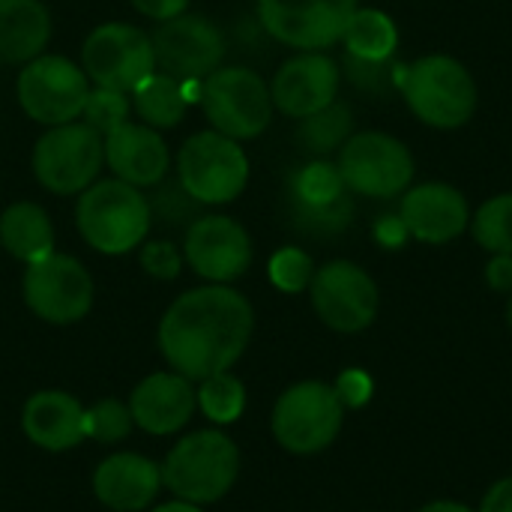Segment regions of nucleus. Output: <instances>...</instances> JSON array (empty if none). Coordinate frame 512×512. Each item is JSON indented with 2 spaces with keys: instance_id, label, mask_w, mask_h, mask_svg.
I'll return each mask as SVG.
<instances>
[{
  "instance_id": "obj_1",
  "label": "nucleus",
  "mask_w": 512,
  "mask_h": 512,
  "mask_svg": "<svg viewBox=\"0 0 512 512\" xmlns=\"http://www.w3.org/2000/svg\"><path fill=\"white\" fill-rule=\"evenodd\" d=\"M255 330L252 303L231 285H201L180 294L159 321V354L189 381H204L246 354Z\"/></svg>"
},
{
  "instance_id": "obj_2",
  "label": "nucleus",
  "mask_w": 512,
  "mask_h": 512,
  "mask_svg": "<svg viewBox=\"0 0 512 512\" xmlns=\"http://www.w3.org/2000/svg\"><path fill=\"white\" fill-rule=\"evenodd\" d=\"M396 87L411 114L441 132L468 126L480 102L471 69L450 54H426L411 66H399Z\"/></svg>"
},
{
  "instance_id": "obj_3",
  "label": "nucleus",
  "mask_w": 512,
  "mask_h": 512,
  "mask_svg": "<svg viewBox=\"0 0 512 512\" xmlns=\"http://www.w3.org/2000/svg\"><path fill=\"white\" fill-rule=\"evenodd\" d=\"M162 486L189 504L207 507L222 501L240 477V450L222 429L183 435L165 456Z\"/></svg>"
},
{
  "instance_id": "obj_4",
  "label": "nucleus",
  "mask_w": 512,
  "mask_h": 512,
  "mask_svg": "<svg viewBox=\"0 0 512 512\" xmlns=\"http://www.w3.org/2000/svg\"><path fill=\"white\" fill-rule=\"evenodd\" d=\"M75 222L87 246L102 255H126L138 249L150 231L153 213L144 192L123 180L90 183L75 207Z\"/></svg>"
},
{
  "instance_id": "obj_5",
  "label": "nucleus",
  "mask_w": 512,
  "mask_h": 512,
  "mask_svg": "<svg viewBox=\"0 0 512 512\" xmlns=\"http://www.w3.org/2000/svg\"><path fill=\"white\" fill-rule=\"evenodd\" d=\"M342 420L345 405L339 402L333 384L300 381L276 399L270 429L282 450L294 456H315L339 438Z\"/></svg>"
},
{
  "instance_id": "obj_6",
  "label": "nucleus",
  "mask_w": 512,
  "mask_h": 512,
  "mask_svg": "<svg viewBox=\"0 0 512 512\" xmlns=\"http://www.w3.org/2000/svg\"><path fill=\"white\" fill-rule=\"evenodd\" d=\"M339 177L348 192L390 201L414 183V153L390 132H354L336 159Z\"/></svg>"
},
{
  "instance_id": "obj_7",
  "label": "nucleus",
  "mask_w": 512,
  "mask_h": 512,
  "mask_svg": "<svg viewBox=\"0 0 512 512\" xmlns=\"http://www.w3.org/2000/svg\"><path fill=\"white\" fill-rule=\"evenodd\" d=\"M177 180L198 204H228L249 183V156L240 141L210 129L192 135L177 156Z\"/></svg>"
},
{
  "instance_id": "obj_8",
  "label": "nucleus",
  "mask_w": 512,
  "mask_h": 512,
  "mask_svg": "<svg viewBox=\"0 0 512 512\" xmlns=\"http://www.w3.org/2000/svg\"><path fill=\"white\" fill-rule=\"evenodd\" d=\"M201 105L213 129L234 141L258 138L270 126L276 108L270 84L246 66H225L210 72L204 78Z\"/></svg>"
},
{
  "instance_id": "obj_9",
  "label": "nucleus",
  "mask_w": 512,
  "mask_h": 512,
  "mask_svg": "<svg viewBox=\"0 0 512 512\" xmlns=\"http://www.w3.org/2000/svg\"><path fill=\"white\" fill-rule=\"evenodd\" d=\"M105 162V138L87 123L51 126L33 147V174L54 195L84 192Z\"/></svg>"
},
{
  "instance_id": "obj_10",
  "label": "nucleus",
  "mask_w": 512,
  "mask_h": 512,
  "mask_svg": "<svg viewBox=\"0 0 512 512\" xmlns=\"http://www.w3.org/2000/svg\"><path fill=\"white\" fill-rule=\"evenodd\" d=\"M81 63L96 87L132 93L156 72V54L150 33L135 24L108 21L96 27L81 48Z\"/></svg>"
},
{
  "instance_id": "obj_11",
  "label": "nucleus",
  "mask_w": 512,
  "mask_h": 512,
  "mask_svg": "<svg viewBox=\"0 0 512 512\" xmlns=\"http://www.w3.org/2000/svg\"><path fill=\"white\" fill-rule=\"evenodd\" d=\"M90 96V78L69 57L39 54L18 75L21 108L45 126H63L81 117Z\"/></svg>"
},
{
  "instance_id": "obj_12",
  "label": "nucleus",
  "mask_w": 512,
  "mask_h": 512,
  "mask_svg": "<svg viewBox=\"0 0 512 512\" xmlns=\"http://www.w3.org/2000/svg\"><path fill=\"white\" fill-rule=\"evenodd\" d=\"M21 291L27 309L48 324H75L93 309V279L72 255L51 252L27 264Z\"/></svg>"
},
{
  "instance_id": "obj_13",
  "label": "nucleus",
  "mask_w": 512,
  "mask_h": 512,
  "mask_svg": "<svg viewBox=\"0 0 512 512\" xmlns=\"http://www.w3.org/2000/svg\"><path fill=\"white\" fill-rule=\"evenodd\" d=\"M309 294L318 318L336 333H363L378 318V285L354 261L339 258L318 267Z\"/></svg>"
},
{
  "instance_id": "obj_14",
  "label": "nucleus",
  "mask_w": 512,
  "mask_h": 512,
  "mask_svg": "<svg viewBox=\"0 0 512 512\" xmlns=\"http://www.w3.org/2000/svg\"><path fill=\"white\" fill-rule=\"evenodd\" d=\"M360 0H258L264 30L300 51H324L342 42Z\"/></svg>"
},
{
  "instance_id": "obj_15",
  "label": "nucleus",
  "mask_w": 512,
  "mask_h": 512,
  "mask_svg": "<svg viewBox=\"0 0 512 512\" xmlns=\"http://www.w3.org/2000/svg\"><path fill=\"white\" fill-rule=\"evenodd\" d=\"M150 42L156 54V69L177 81L207 78L219 69L225 57L222 30L198 12H183L177 18L162 21Z\"/></svg>"
},
{
  "instance_id": "obj_16",
  "label": "nucleus",
  "mask_w": 512,
  "mask_h": 512,
  "mask_svg": "<svg viewBox=\"0 0 512 512\" xmlns=\"http://www.w3.org/2000/svg\"><path fill=\"white\" fill-rule=\"evenodd\" d=\"M183 258L204 282L231 285L252 264V240L231 216H201L186 231Z\"/></svg>"
},
{
  "instance_id": "obj_17",
  "label": "nucleus",
  "mask_w": 512,
  "mask_h": 512,
  "mask_svg": "<svg viewBox=\"0 0 512 512\" xmlns=\"http://www.w3.org/2000/svg\"><path fill=\"white\" fill-rule=\"evenodd\" d=\"M396 216L408 228L411 240H420L429 246L453 243L471 228V204L465 192L441 180H429L417 186L411 183L402 192Z\"/></svg>"
},
{
  "instance_id": "obj_18",
  "label": "nucleus",
  "mask_w": 512,
  "mask_h": 512,
  "mask_svg": "<svg viewBox=\"0 0 512 512\" xmlns=\"http://www.w3.org/2000/svg\"><path fill=\"white\" fill-rule=\"evenodd\" d=\"M339 84L342 69L327 51H300L279 66L270 84V96L282 114L306 120L339 99Z\"/></svg>"
},
{
  "instance_id": "obj_19",
  "label": "nucleus",
  "mask_w": 512,
  "mask_h": 512,
  "mask_svg": "<svg viewBox=\"0 0 512 512\" xmlns=\"http://www.w3.org/2000/svg\"><path fill=\"white\" fill-rule=\"evenodd\" d=\"M129 414L138 429L153 438L174 435L189 426L198 411L195 381L183 378L180 372H153L135 384L129 396Z\"/></svg>"
},
{
  "instance_id": "obj_20",
  "label": "nucleus",
  "mask_w": 512,
  "mask_h": 512,
  "mask_svg": "<svg viewBox=\"0 0 512 512\" xmlns=\"http://www.w3.org/2000/svg\"><path fill=\"white\" fill-rule=\"evenodd\" d=\"M162 492V468L141 453H111L93 471V495L111 512H144Z\"/></svg>"
},
{
  "instance_id": "obj_21",
  "label": "nucleus",
  "mask_w": 512,
  "mask_h": 512,
  "mask_svg": "<svg viewBox=\"0 0 512 512\" xmlns=\"http://www.w3.org/2000/svg\"><path fill=\"white\" fill-rule=\"evenodd\" d=\"M21 429L45 453H66L87 441V408L66 390H39L24 402Z\"/></svg>"
},
{
  "instance_id": "obj_22",
  "label": "nucleus",
  "mask_w": 512,
  "mask_h": 512,
  "mask_svg": "<svg viewBox=\"0 0 512 512\" xmlns=\"http://www.w3.org/2000/svg\"><path fill=\"white\" fill-rule=\"evenodd\" d=\"M105 138V162L117 174V180L132 183L138 189L159 186L168 174V144L147 123H120Z\"/></svg>"
},
{
  "instance_id": "obj_23",
  "label": "nucleus",
  "mask_w": 512,
  "mask_h": 512,
  "mask_svg": "<svg viewBox=\"0 0 512 512\" xmlns=\"http://www.w3.org/2000/svg\"><path fill=\"white\" fill-rule=\"evenodd\" d=\"M51 39V15L39 0H0V63H30Z\"/></svg>"
},
{
  "instance_id": "obj_24",
  "label": "nucleus",
  "mask_w": 512,
  "mask_h": 512,
  "mask_svg": "<svg viewBox=\"0 0 512 512\" xmlns=\"http://www.w3.org/2000/svg\"><path fill=\"white\" fill-rule=\"evenodd\" d=\"M0 246L24 264H33V261L51 255L54 252V225H51L48 213L33 201H18V204L6 207L0 216Z\"/></svg>"
},
{
  "instance_id": "obj_25",
  "label": "nucleus",
  "mask_w": 512,
  "mask_h": 512,
  "mask_svg": "<svg viewBox=\"0 0 512 512\" xmlns=\"http://www.w3.org/2000/svg\"><path fill=\"white\" fill-rule=\"evenodd\" d=\"M342 45L348 57L354 60H369V63H384L396 57L399 48V27L396 21L381 12V9H366L357 6L354 15L345 24Z\"/></svg>"
},
{
  "instance_id": "obj_26",
  "label": "nucleus",
  "mask_w": 512,
  "mask_h": 512,
  "mask_svg": "<svg viewBox=\"0 0 512 512\" xmlns=\"http://www.w3.org/2000/svg\"><path fill=\"white\" fill-rule=\"evenodd\" d=\"M132 108L138 111V117L153 126V129H171L186 117L189 102L183 99L180 81L165 75V72H153L147 81H141L132 90Z\"/></svg>"
},
{
  "instance_id": "obj_27",
  "label": "nucleus",
  "mask_w": 512,
  "mask_h": 512,
  "mask_svg": "<svg viewBox=\"0 0 512 512\" xmlns=\"http://www.w3.org/2000/svg\"><path fill=\"white\" fill-rule=\"evenodd\" d=\"M195 399H198V411L216 429L237 423L243 417V411H246V387L231 372H219V375H210V378L198 381Z\"/></svg>"
},
{
  "instance_id": "obj_28",
  "label": "nucleus",
  "mask_w": 512,
  "mask_h": 512,
  "mask_svg": "<svg viewBox=\"0 0 512 512\" xmlns=\"http://www.w3.org/2000/svg\"><path fill=\"white\" fill-rule=\"evenodd\" d=\"M471 234L489 255H512V192L492 195L471 213Z\"/></svg>"
},
{
  "instance_id": "obj_29",
  "label": "nucleus",
  "mask_w": 512,
  "mask_h": 512,
  "mask_svg": "<svg viewBox=\"0 0 512 512\" xmlns=\"http://www.w3.org/2000/svg\"><path fill=\"white\" fill-rule=\"evenodd\" d=\"M351 126H354L351 108L336 99L324 111L300 120V144L312 153H321V156L333 153L351 138Z\"/></svg>"
},
{
  "instance_id": "obj_30",
  "label": "nucleus",
  "mask_w": 512,
  "mask_h": 512,
  "mask_svg": "<svg viewBox=\"0 0 512 512\" xmlns=\"http://www.w3.org/2000/svg\"><path fill=\"white\" fill-rule=\"evenodd\" d=\"M291 192L297 201V210H318V207H330L339 198L348 195L339 168L330 162H312L303 171L294 174L291 180Z\"/></svg>"
},
{
  "instance_id": "obj_31",
  "label": "nucleus",
  "mask_w": 512,
  "mask_h": 512,
  "mask_svg": "<svg viewBox=\"0 0 512 512\" xmlns=\"http://www.w3.org/2000/svg\"><path fill=\"white\" fill-rule=\"evenodd\" d=\"M132 426L135 423H132L129 405L120 399L108 396L87 408V441L111 447V444H120L123 438H129Z\"/></svg>"
},
{
  "instance_id": "obj_32",
  "label": "nucleus",
  "mask_w": 512,
  "mask_h": 512,
  "mask_svg": "<svg viewBox=\"0 0 512 512\" xmlns=\"http://www.w3.org/2000/svg\"><path fill=\"white\" fill-rule=\"evenodd\" d=\"M270 282L285 291V294H300L312 285V276H315V264L309 258V252L297 249V246H285L279 249L273 258H270Z\"/></svg>"
},
{
  "instance_id": "obj_33",
  "label": "nucleus",
  "mask_w": 512,
  "mask_h": 512,
  "mask_svg": "<svg viewBox=\"0 0 512 512\" xmlns=\"http://www.w3.org/2000/svg\"><path fill=\"white\" fill-rule=\"evenodd\" d=\"M129 96L120 93V90H105V87H90V96L84 102V123L93 126L99 135H108L111 129H117L120 123H126L129 117Z\"/></svg>"
},
{
  "instance_id": "obj_34",
  "label": "nucleus",
  "mask_w": 512,
  "mask_h": 512,
  "mask_svg": "<svg viewBox=\"0 0 512 512\" xmlns=\"http://www.w3.org/2000/svg\"><path fill=\"white\" fill-rule=\"evenodd\" d=\"M141 267L153 276V279H177L180 276V267H183V255L177 252L174 243L168 240H150L144 243L141 249Z\"/></svg>"
},
{
  "instance_id": "obj_35",
  "label": "nucleus",
  "mask_w": 512,
  "mask_h": 512,
  "mask_svg": "<svg viewBox=\"0 0 512 512\" xmlns=\"http://www.w3.org/2000/svg\"><path fill=\"white\" fill-rule=\"evenodd\" d=\"M333 390L345 408H363L375 396V381L366 369H345L339 381L333 384Z\"/></svg>"
},
{
  "instance_id": "obj_36",
  "label": "nucleus",
  "mask_w": 512,
  "mask_h": 512,
  "mask_svg": "<svg viewBox=\"0 0 512 512\" xmlns=\"http://www.w3.org/2000/svg\"><path fill=\"white\" fill-rule=\"evenodd\" d=\"M198 201L180 186V180L177 183H168V186H162L159 189V195H156V201L150 204V213H156V216H162V219H171V222H180L186 213H189V207H195Z\"/></svg>"
},
{
  "instance_id": "obj_37",
  "label": "nucleus",
  "mask_w": 512,
  "mask_h": 512,
  "mask_svg": "<svg viewBox=\"0 0 512 512\" xmlns=\"http://www.w3.org/2000/svg\"><path fill=\"white\" fill-rule=\"evenodd\" d=\"M132 6L153 21H168L186 12L189 0H132Z\"/></svg>"
},
{
  "instance_id": "obj_38",
  "label": "nucleus",
  "mask_w": 512,
  "mask_h": 512,
  "mask_svg": "<svg viewBox=\"0 0 512 512\" xmlns=\"http://www.w3.org/2000/svg\"><path fill=\"white\" fill-rule=\"evenodd\" d=\"M486 282L492 291L512 294V255H492L486 264Z\"/></svg>"
},
{
  "instance_id": "obj_39",
  "label": "nucleus",
  "mask_w": 512,
  "mask_h": 512,
  "mask_svg": "<svg viewBox=\"0 0 512 512\" xmlns=\"http://www.w3.org/2000/svg\"><path fill=\"white\" fill-rule=\"evenodd\" d=\"M477 512H512V477L498 480L486 492V498H483V504H480Z\"/></svg>"
},
{
  "instance_id": "obj_40",
  "label": "nucleus",
  "mask_w": 512,
  "mask_h": 512,
  "mask_svg": "<svg viewBox=\"0 0 512 512\" xmlns=\"http://www.w3.org/2000/svg\"><path fill=\"white\" fill-rule=\"evenodd\" d=\"M375 234H378V240H381L384 246H390V249H396V246H402L405 240H411V237H408V228L402 225V219H399V216H387V219H381V222H378V228H375Z\"/></svg>"
},
{
  "instance_id": "obj_41",
  "label": "nucleus",
  "mask_w": 512,
  "mask_h": 512,
  "mask_svg": "<svg viewBox=\"0 0 512 512\" xmlns=\"http://www.w3.org/2000/svg\"><path fill=\"white\" fill-rule=\"evenodd\" d=\"M150 512H204V507L189 504V501H180V498H171V501H165V504L153 507Z\"/></svg>"
},
{
  "instance_id": "obj_42",
  "label": "nucleus",
  "mask_w": 512,
  "mask_h": 512,
  "mask_svg": "<svg viewBox=\"0 0 512 512\" xmlns=\"http://www.w3.org/2000/svg\"><path fill=\"white\" fill-rule=\"evenodd\" d=\"M420 512H477L465 504H456V501H435V504H426Z\"/></svg>"
},
{
  "instance_id": "obj_43",
  "label": "nucleus",
  "mask_w": 512,
  "mask_h": 512,
  "mask_svg": "<svg viewBox=\"0 0 512 512\" xmlns=\"http://www.w3.org/2000/svg\"><path fill=\"white\" fill-rule=\"evenodd\" d=\"M507 324L512 327V294H510V303H507Z\"/></svg>"
}]
</instances>
